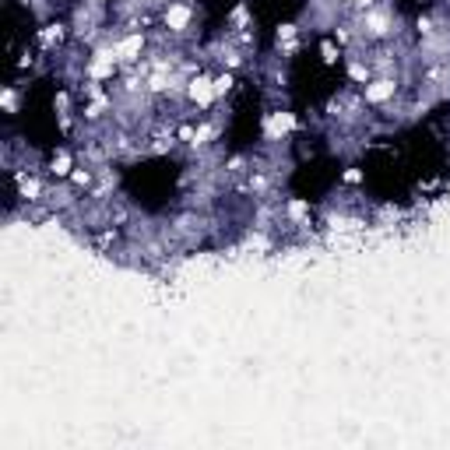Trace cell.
<instances>
[{
    "label": "cell",
    "instance_id": "6da1fadb",
    "mask_svg": "<svg viewBox=\"0 0 450 450\" xmlns=\"http://www.w3.org/2000/svg\"><path fill=\"white\" fill-rule=\"evenodd\" d=\"M190 18H193V14H190V7H186V4H169V7H166V14H162V21H166V28H169V32H183V28L190 25Z\"/></svg>",
    "mask_w": 450,
    "mask_h": 450
},
{
    "label": "cell",
    "instance_id": "7a4b0ae2",
    "mask_svg": "<svg viewBox=\"0 0 450 450\" xmlns=\"http://www.w3.org/2000/svg\"><path fill=\"white\" fill-rule=\"evenodd\" d=\"M215 95H218L215 81H208V78H193V81H190V99H193L197 106H208Z\"/></svg>",
    "mask_w": 450,
    "mask_h": 450
},
{
    "label": "cell",
    "instance_id": "3957f363",
    "mask_svg": "<svg viewBox=\"0 0 450 450\" xmlns=\"http://www.w3.org/2000/svg\"><path fill=\"white\" fill-rule=\"evenodd\" d=\"M394 81L390 78H376L373 85H366V102H387L390 95H394Z\"/></svg>",
    "mask_w": 450,
    "mask_h": 450
},
{
    "label": "cell",
    "instance_id": "277c9868",
    "mask_svg": "<svg viewBox=\"0 0 450 450\" xmlns=\"http://www.w3.org/2000/svg\"><path fill=\"white\" fill-rule=\"evenodd\" d=\"M292 113H271L268 116V137H281L285 130H292Z\"/></svg>",
    "mask_w": 450,
    "mask_h": 450
},
{
    "label": "cell",
    "instance_id": "5b68a950",
    "mask_svg": "<svg viewBox=\"0 0 450 450\" xmlns=\"http://www.w3.org/2000/svg\"><path fill=\"white\" fill-rule=\"evenodd\" d=\"M141 46H145V39H141V35H130V39H123V43L116 46V57H120V60H134V57L141 53Z\"/></svg>",
    "mask_w": 450,
    "mask_h": 450
},
{
    "label": "cell",
    "instance_id": "8992f818",
    "mask_svg": "<svg viewBox=\"0 0 450 450\" xmlns=\"http://www.w3.org/2000/svg\"><path fill=\"white\" fill-rule=\"evenodd\" d=\"M53 173H57V176H67V173H71V159H67V155L53 159Z\"/></svg>",
    "mask_w": 450,
    "mask_h": 450
}]
</instances>
